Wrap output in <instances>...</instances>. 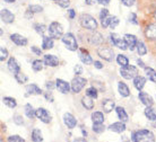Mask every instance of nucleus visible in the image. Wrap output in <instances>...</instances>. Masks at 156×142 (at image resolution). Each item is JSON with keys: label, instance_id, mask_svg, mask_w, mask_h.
Returning <instances> with one entry per match:
<instances>
[{"label": "nucleus", "instance_id": "nucleus-10", "mask_svg": "<svg viewBox=\"0 0 156 142\" xmlns=\"http://www.w3.org/2000/svg\"><path fill=\"white\" fill-rule=\"evenodd\" d=\"M0 17H1V20L6 24H12L14 20H15V15L10 12L8 9H1L0 12Z\"/></svg>", "mask_w": 156, "mask_h": 142}, {"label": "nucleus", "instance_id": "nucleus-8", "mask_svg": "<svg viewBox=\"0 0 156 142\" xmlns=\"http://www.w3.org/2000/svg\"><path fill=\"white\" fill-rule=\"evenodd\" d=\"M86 82H87V80H86L85 78H82V77H76L73 79V81H71V90L74 92H76V94H78V92H80V90H82L84 87H85Z\"/></svg>", "mask_w": 156, "mask_h": 142}, {"label": "nucleus", "instance_id": "nucleus-5", "mask_svg": "<svg viewBox=\"0 0 156 142\" xmlns=\"http://www.w3.org/2000/svg\"><path fill=\"white\" fill-rule=\"evenodd\" d=\"M120 74L125 78V79L130 80V79H133L136 76H138V70H137L136 67L128 64V65H126V67H121Z\"/></svg>", "mask_w": 156, "mask_h": 142}, {"label": "nucleus", "instance_id": "nucleus-36", "mask_svg": "<svg viewBox=\"0 0 156 142\" xmlns=\"http://www.w3.org/2000/svg\"><path fill=\"white\" fill-rule=\"evenodd\" d=\"M137 52H138V54L139 55H145V54L147 53V47H146V45H145L144 42H138L137 43Z\"/></svg>", "mask_w": 156, "mask_h": 142}, {"label": "nucleus", "instance_id": "nucleus-9", "mask_svg": "<svg viewBox=\"0 0 156 142\" xmlns=\"http://www.w3.org/2000/svg\"><path fill=\"white\" fill-rule=\"evenodd\" d=\"M35 117H37V119L41 121V122L45 123V124H48V123L51 122V115L50 113L45 109V108L43 107H40L36 109L35 112Z\"/></svg>", "mask_w": 156, "mask_h": 142}, {"label": "nucleus", "instance_id": "nucleus-30", "mask_svg": "<svg viewBox=\"0 0 156 142\" xmlns=\"http://www.w3.org/2000/svg\"><path fill=\"white\" fill-rule=\"evenodd\" d=\"M145 72H146V76L148 78L149 80L153 81V82H156V71L152 68H147V67H145Z\"/></svg>", "mask_w": 156, "mask_h": 142}, {"label": "nucleus", "instance_id": "nucleus-41", "mask_svg": "<svg viewBox=\"0 0 156 142\" xmlns=\"http://www.w3.org/2000/svg\"><path fill=\"white\" fill-rule=\"evenodd\" d=\"M86 95L94 98V99H96L98 98V90L94 88V87H90V88H88L86 90Z\"/></svg>", "mask_w": 156, "mask_h": 142}, {"label": "nucleus", "instance_id": "nucleus-43", "mask_svg": "<svg viewBox=\"0 0 156 142\" xmlns=\"http://www.w3.org/2000/svg\"><path fill=\"white\" fill-rule=\"evenodd\" d=\"M111 19H112V16H108V17H105L104 19H102L101 20L102 27H103V28H108V27H110V23H111Z\"/></svg>", "mask_w": 156, "mask_h": 142}, {"label": "nucleus", "instance_id": "nucleus-46", "mask_svg": "<svg viewBox=\"0 0 156 142\" xmlns=\"http://www.w3.org/2000/svg\"><path fill=\"white\" fill-rule=\"evenodd\" d=\"M57 4H58L61 8H68L69 7V5H70V1H69V0H58Z\"/></svg>", "mask_w": 156, "mask_h": 142}, {"label": "nucleus", "instance_id": "nucleus-34", "mask_svg": "<svg viewBox=\"0 0 156 142\" xmlns=\"http://www.w3.org/2000/svg\"><path fill=\"white\" fill-rule=\"evenodd\" d=\"M32 140H33L34 142L43 141L42 132H41L39 129H34V130H33V132H32Z\"/></svg>", "mask_w": 156, "mask_h": 142}, {"label": "nucleus", "instance_id": "nucleus-27", "mask_svg": "<svg viewBox=\"0 0 156 142\" xmlns=\"http://www.w3.org/2000/svg\"><path fill=\"white\" fill-rule=\"evenodd\" d=\"M145 115L149 121H156V111L154 108H152V106H147L145 109Z\"/></svg>", "mask_w": 156, "mask_h": 142}, {"label": "nucleus", "instance_id": "nucleus-6", "mask_svg": "<svg viewBox=\"0 0 156 142\" xmlns=\"http://www.w3.org/2000/svg\"><path fill=\"white\" fill-rule=\"evenodd\" d=\"M98 54L103 60H105L108 62H112L114 59V52L112 51V49H110L108 46H101V47H98Z\"/></svg>", "mask_w": 156, "mask_h": 142}, {"label": "nucleus", "instance_id": "nucleus-62", "mask_svg": "<svg viewBox=\"0 0 156 142\" xmlns=\"http://www.w3.org/2000/svg\"><path fill=\"white\" fill-rule=\"evenodd\" d=\"M154 16H155V17H156V10H155V12H154Z\"/></svg>", "mask_w": 156, "mask_h": 142}, {"label": "nucleus", "instance_id": "nucleus-26", "mask_svg": "<svg viewBox=\"0 0 156 142\" xmlns=\"http://www.w3.org/2000/svg\"><path fill=\"white\" fill-rule=\"evenodd\" d=\"M94 98H92V97L87 96L86 95L85 97H83L82 98V104L83 106L86 108V109H92V108L94 107Z\"/></svg>", "mask_w": 156, "mask_h": 142}, {"label": "nucleus", "instance_id": "nucleus-55", "mask_svg": "<svg viewBox=\"0 0 156 142\" xmlns=\"http://www.w3.org/2000/svg\"><path fill=\"white\" fill-rule=\"evenodd\" d=\"M100 5H103V6H106V5L110 4V0H96Z\"/></svg>", "mask_w": 156, "mask_h": 142}, {"label": "nucleus", "instance_id": "nucleus-4", "mask_svg": "<svg viewBox=\"0 0 156 142\" xmlns=\"http://www.w3.org/2000/svg\"><path fill=\"white\" fill-rule=\"evenodd\" d=\"M49 33L51 37L53 39H61L63 35V28L61 24H59L58 22H52L49 26Z\"/></svg>", "mask_w": 156, "mask_h": 142}, {"label": "nucleus", "instance_id": "nucleus-59", "mask_svg": "<svg viewBox=\"0 0 156 142\" xmlns=\"http://www.w3.org/2000/svg\"><path fill=\"white\" fill-rule=\"evenodd\" d=\"M137 62H138V64L140 65L141 68H145V64H144V63H143V62H141V61H139V60H138V61H137Z\"/></svg>", "mask_w": 156, "mask_h": 142}, {"label": "nucleus", "instance_id": "nucleus-37", "mask_svg": "<svg viewBox=\"0 0 156 142\" xmlns=\"http://www.w3.org/2000/svg\"><path fill=\"white\" fill-rule=\"evenodd\" d=\"M15 78H16V80H17L18 84H25V82H27V80H28L27 76H26L25 73L20 72V71L18 73H16Z\"/></svg>", "mask_w": 156, "mask_h": 142}, {"label": "nucleus", "instance_id": "nucleus-57", "mask_svg": "<svg viewBox=\"0 0 156 142\" xmlns=\"http://www.w3.org/2000/svg\"><path fill=\"white\" fill-rule=\"evenodd\" d=\"M45 87H47L48 89H50V90H51V89L53 88V84H52L51 81H48L47 84H45Z\"/></svg>", "mask_w": 156, "mask_h": 142}, {"label": "nucleus", "instance_id": "nucleus-56", "mask_svg": "<svg viewBox=\"0 0 156 142\" xmlns=\"http://www.w3.org/2000/svg\"><path fill=\"white\" fill-rule=\"evenodd\" d=\"M94 65H95V68H98V69H102V68H103V64H102L100 61H94Z\"/></svg>", "mask_w": 156, "mask_h": 142}, {"label": "nucleus", "instance_id": "nucleus-38", "mask_svg": "<svg viewBox=\"0 0 156 142\" xmlns=\"http://www.w3.org/2000/svg\"><path fill=\"white\" fill-rule=\"evenodd\" d=\"M117 62L120 67H126V65L129 64L128 58H127L126 55H122V54H120V55H118L117 57Z\"/></svg>", "mask_w": 156, "mask_h": 142}, {"label": "nucleus", "instance_id": "nucleus-2", "mask_svg": "<svg viewBox=\"0 0 156 142\" xmlns=\"http://www.w3.org/2000/svg\"><path fill=\"white\" fill-rule=\"evenodd\" d=\"M80 24L84 28L90 29V31H95L98 28V22L95 20L93 16L88 15V14H83L80 16Z\"/></svg>", "mask_w": 156, "mask_h": 142}, {"label": "nucleus", "instance_id": "nucleus-15", "mask_svg": "<svg viewBox=\"0 0 156 142\" xmlns=\"http://www.w3.org/2000/svg\"><path fill=\"white\" fill-rule=\"evenodd\" d=\"M138 98H139V100L144 104L145 106H153V104H154L152 97L149 96L147 92H141V90L139 92V94H138Z\"/></svg>", "mask_w": 156, "mask_h": 142}, {"label": "nucleus", "instance_id": "nucleus-50", "mask_svg": "<svg viewBox=\"0 0 156 142\" xmlns=\"http://www.w3.org/2000/svg\"><path fill=\"white\" fill-rule=\"evenodd\" d=\"M14 122L16 123V124H18V125H22L23 124V117L20 115H15V117H14Z\"/></svg>", "mask_w": 156, "mask_h": 142}, {"label": "nucleus", "instance_id": "nucleus-63", "mask_svg": "<svg viewBox=\"0 0 156 142\" xmlns=\"http://www.w3.org/2000/svg\"><path fill=\"white\" fill-rule=\"evenodd\" d=\"M53 1H58V0H53Z\"/></svg>", "mask_w": 156, "mask_h": 142}, {"label": "nucleus", "instance_id": "nucleus-18", "mask_svg": "<svg viewBox=\"0 0 156 142\" xmlns=\"http://www.w3.org/2000/svg\"><path fill=\"white\" fill-rule=\"evenodd\" d=\"M43 61H44V64L49 65V67H57L59 64L58 58L55 55H53V54H47V55H44Z\"/></svg>", "mask_w": 156, "mask_h": 142}, {"label": "nucleus", "instance_id": "nucleus-47", "mask_svg": "<svg viewBox=\"0 0 156 142\" xmlns=\"http://www.w3.org/2000/svg\"><path fill=\"white\" fill-rule=\"evenodd\" d=\"M118 24H119V19H118V17L112 16V19H111V23H110V28H111V29L115 28V27L118 26Z\"/></svg>", "mask_w": 156, "mask_h": 142}, {"label": "nucleus", "instance_id": "nucleus-17", "mask_svg": "<svg viewBox=\"0 0 156 142\" xmlns=\"http://www.w3.org/2000/svg\"><path fill=\"white\" fill-rule=\"evenodd\" d=\"M145 35L149 40H156V23L149 24L145 29Z\"/></svg>", "mask_w": 156, "mask_h": 142}, {"label": "nucleus", "instance_id": "nucleus-40", "mask_svg": "<svg viewBox=\"0 0 156 142\" xmlns=\"http://www.w3.org/2000/svg\"><path fill=\"white\" fill-rule=\"evenodd\" d=\"M34 28H35V31L37 32L40 35H42V36H44V35H45V32L48 31L47 26L43 25V24H36L35 26H34Z\"/></svg>", "mask_w": 156, "mask_h": 142}, {"label": "nucleus", "instance_id": "nucleus-33", "mask_svg": "<svg viewBox=\"0 0 156 142\" xmlns=\"http://www.w3.org/2000/svg\"><path fill=\"white\" fill-rule=\"evenodd\" d=\"M35 109L33 108L31 104H26L25 105V115L27 116L28 119H33L35 116Z\"/></svg>", "mask_w": 156, "mask_h": 142}, {"label": "nucleus", "instance_id": "nucleus-29", "mask_svg": "<svg viewBox=\"0 0 156 142\" xmlns=\"http://www.w3.org/2000/svg\"><path fill=\"white\" fill-rule=\"evenodd\" d=\"M2 103L8 106L9 108H15L17 106V102H16L15 98H12V97H4L2 98Z\"/></svg>", "mask_w": 156, "mask_h": 142}, {"label": "nucleus", "instance_id": "nucleus-12", "mask_svg": "<svg viewBox=\"0 0 156 142\" xmlns=\"http://www.w3.org/2000/svg\"><path fill=\"white\" fill-rule=\"evenodd\" d=\"M55 87L58 89L60 92H62V94H68L69 90H70L71 86L67 81L62 80V79H57L55 81Z\"/></svg>", "mask_w": 156, "mask_h": 142}, {"label": "nucleus", "instance_id": "nucleus-14", "mask_svg": "<svg viewBox=\"0 0 156 142\" xmlns=\"http://www.w3.org/2000/svg\"><path fill=\"white\" fill-rule=\"evenodd\" d=\"M63 122L65 124L67 125L68 129H74L76 126V124H77V121L75 119V116L70 113H66L65 115H63Z\"/></svg>", "mask_w": 156, "mask_h": 142}, {"label": "nucleus", "instance_id": "nucleus-20", "mask_svg": "<svg viewBox=\"0 0 156 142\" xmlns=\"http://www.w3.org/2000/svg\"><path fill=\"white\" fill-rule=\"evenodd\" d=\"M145 84H146V78L141 77V76H136L133 78V86L138 92H140L141 89L144 88Z\"/></svg>", "mask_w": 156, "mask_h": 142}, {"label": "nucleus", "instance_id": "nucleus-35", "mask_svg": "<svg viewBox=\"0 0 156 142\" xmlns=\"http://www.w3.org/2000/svg\"><path fill=\"white\" fill-rule=\"evenodd\" d=\"M43 64H44V61H41V60H34L33 63H32V69L34 70L35 72H39L43 69Z\"/></svg>", "mask_w": 156, "mask_h": 142}, {"label": "nucleus", "instance_id": "nucleus-19", "mask_svg": "<svg viewBox=\"0 0 156 142\" xmlns=\"http://www.w3.org/2000/svg\"><path fill=\"white\" fill-rule=\"evenodd\" d=\"M109 130L110 131H113L115 133H121V132H123L126 130V124L125 122H115V123H112L111 125L109 126Z\"/></svg>", "mask_w": 156, "mask_h": 142}, {"label": "nucleus", "instance_id": "nucleus-42", "mask_svg": "<svg viewBox=\"0 0 156 142\" xmlns=\"http://www.w3.org/2000/svg\"><path fill=\"white\" fill-rule=\"evenodd\" d=\"M8 58V51L6 47H4V46H1L0 47V61L4 62L5 60H7Z\"/></svg>", "mask_w": 156, "mask_h": 142}, {"label": "nucleus", "instance_id": "nucleus-52", "mask_svg": "<svg viewBox=\"0 0 156 142\" xmlns=\"http://www.w3.org/2000/svg\"><path fill=\"white\" fill-rule=\"evenodd\" d=\"M75 70V74H80L83 72V68L80 64H76V67L74 68Z\"/></svg>", "mask_w": 156, "mask_h": 142}, {"label": "nucleus", "instance_id": "nucleus-60", "mask_svg": "<svg viewBox=\"0 0 156 142\" xmlns=\"http://www.w3.org/2000/svg\"><path fill=\"white\" fill-rule=\"evenodd\" d=\"M5 2H8V4H12V2H15V0H4Z\"/></svg>", "mask_w": 156, "mask_h": 142}, {"label": "nucleus", "instance_id": "nucleus-48", "mask_svg": "<svg viewBox=\"0 0 156 142\" xmlns=\"http://www.w3.org/2000/svg\"><path fill=\"white\" fill-rule=\"evenodd\" d=\"M129 22H130V23H133V25H137V24H138V20H137V15H136V14L131 12V14L129 15Z\"/></svg>", "mask_w": 156, "mask_h": 142}, {"label": "nucleus", "instance_id": "nucleus-45", "mask_svg": "<svg viewBox=\"0 0 156 142\" xmlns=\"http://www.w3.org/2000/svg\"><path fill=\"white\" fill-rule=\"evenodd\" d=\"M8 141L9 142H24V139L20 135H12V137H9L8 138Z\"/></svg>", "mask_w": 156, "mask_h": 142}, {"label": "nucleus", "instance_id": "nucleus-25", "mask_svg": "<svg viewBox=\"0 0 156 142\" xmlns=\"http://www.w3.org/2000/svg\"><path fill=\"white\" fill-rule=\"evenodd\" d=\"M118 90L122 97H128L130 95V90H129L128 86L125 82H119L118 84Z\"/></svg>", "mask_w": 156, "mask_h": 142}, {"label": "nucleus", "instance_id": "nucleus-23", "mask_svg": "<svg viewBox=\"0 0 156 142\" xmlns=\"http://www.w3.org/2000/svg\"><path fill=\"white\" fill-rule=\"evenodd\" d=\"M79 59H80V61H82L84 64L90 65V64H92V63H94L92 57H90L86 51H82V52L79 53Z\"/></svg>", "mask_w": 156, "mask_h": 142}, {"label": "nucleus", "instance_id": "nucleus-1", "mask_svg": "<svg viewBox=\"0 0 156 142\" xmlns=\"http://www.w3.org/2000/svg\"><path fill=\"white\" fill-rule=\"evenodd\" d=\"M131 140L136 142H151L155 140V137L148 130H139L133 132V135H131Z\"/></svg>", "mask_w": 156, "mask_h": 142}, {"label": "nucleus", "instance_id": "nucleus-11", "mask_svg": "<svg viewBox=\"0 0 156 142\" xmlns=\"http://www.w3.org/2000/svg\"><path fill=\"white\" fill-rule=\"evenodd\" d=\"M10 40H12V43H15L16 45H18V46H25V45H27V43H28L26 37L22 36L20 34H17V33H14V34L10 35Z\"/></svg>", "mask_w": 156, "mask_h": 142}, {"label": "nucleus", "instance_id": "nucleus-3", "mask_svg": "<svg viewBox=\"0 0 156 142\" xmlns=\"http://www.w3.org/2000/svg\"><path fill=\"white\" fill-rule=\"evenodd\" d=\"M61 41H62V43L66 45V47L69 51H76L78 49V44H77V41H76V37H75L71 33L63 34L62 37H61Z\"/></svg>", "mask_w": 156, "mask_h": 142}, {"label": "nucleus", "instance_id": "nucleus-24", "mask_svg": "<svg viewBox=\"0 0 156 142\" xmlns=\"http://www.w3.org/2000/svg\"><path fill=\"white\" fill-rule=\"evenodd\" d=\"M53 47V37H49V36H43L42 41V49L43 50H50Z\"/></svg>", "mask_w": 156, "mask_h": 142}, {"label": "nucleus", "instance_id": "nucleus-22", "mask_svg": "<svg viewBox=\"0 0 156 142\" xmlns=\"http://www.w3.org/2000/svg\"><path fill=\"white\" fill-rule=\"evenodd\" d=\"M26 92H27V95H41L42 94V90L40 87H37L35 84H31L26 86Z\"/></svg>", "mask_w": 156, "mask_h": 142}, {"label": "nucleus", "instance_id": "nucleus-61", "mask_svg": "<svg viewBox=\"0 0 156 142\" xmlns=\"http://www.w3.org/2000/svg\"><path fill=\"white\" fill-rule=\"evenodd\" d=\"M85 1H86V4H87V5H92V4H93V2H92L93 0H85Z\"/></svg>", "mask_w": 156, "mask_h": 142}, {"label": "nucleus", "instance_id": "nucleus-44", "mask_svg": "<svg viewBox=\"0 0 156 142\" xmlns=\"http://www.w3.org/2000/svg\"><path fill=\"white\" fill-rule=\"evenodd\" d=\"M28 9H30L32 12H43V7H41V6H39V5H32V6H30V8H28Z\"/></svg>", "mask_w": 156, "mask_h": 142}, {"label": "nucleus", "instance_id": "nucleus-31", "mask_svg": "<svg viewBox=\"0 0 156 142\" xmlns=\"http://www.w3.org/2000/svg\"><path fill=\"white\" fill-rule=\"evenodd\" d=\"M92 121L93 123H103L104 122V115L101 112H94L92 114Z\"/></svg>", "mask_w": 156, "mask_h": 142}, {"label": "nucleus", "instance_id": "nucleus-7", "mask_svg": "<svg viewBox=\"0 0 156 142\" xmlns=\"http://www.w3.org/2000/svg\"><path fill=\"white\" fill-rule=\"evenodd\" d=\"M110 41H111V43L114 46H117V47H119L121 50L125 51L128 49V45H127L125 39H121L120 36L118 34H115V33H112V34L110 35Z\"/></svg>", "mask_w": 156, "mask_h": 142}, {"label": "nucleus", "instance_id": "nucleus-28", "mask_svg": "<svg viewBox=\"0 0 156 142\" xmlns=\"http://www.w3.org/2000/svg\"><path fill=\"white\" fill-rule=\"evenodd\" d=\"M115 111H117V114H118V117L120 119V121H122V122H128V114L126 113L125 108L123 107H117L115 108Z\"/></svg>", "mask_w": 156, "mask_h": 142}, {"label": "nucleus", "instance_id": "nucleus-53", "mask_svg": "<svg viewBox=\"0 0 156 142\" xmlns=\"http://www.w3.org/2000/svg\"><path fill=\"white\" fill-rule=\"evenodd\" d=\"M31 50H32V52H34L36 55H41V54H42V51L40 50V49H37L36 46H32Z\"/></svg>", "mask_w": 156, "mask_h": 142}, {"label": "nucleus", "instance_id": "nucleus-39", "mask_svg": "<svg viewBox=\"0 0 156 142\" xmlns=\"http://www.w3.org/2000/svg\"><path fill=\"white\" fill-rule=\"evenodd\" d=\"M92 129H93L95 133H102L105 130V126H104L103 123H93V127Z\"/></svg>", "mask_w": 156, "mask_h": 142}, {"label": "nucleus", "instance_id": "nucleus-13", "mask_svg": "<svg viewBox=\"0 0 156 142\" xmlns=\"http://www.w3.org/2000/svg\"><path fill=\"white\" fill-rule=\"evenodd\" d=\"M123 39H125L126 43H127V45H128V49H129V50H130V51H133L135 49H136L138 41H137V39H136V36H135V35L126 34Z\"/></svg>", "mask_w": 156, "mask_h": 142}, {"label": "nucleus", "instance_id": "nucleus-58", "mask_svg": "<svg viewBox=\"0 0 156 142\" xmlns=\"http://www.w3.org/2000/svg\"><path fill=\"white\" fill-rule=\"evenodd\" d=\"M45 98H47V99H50V102H53V98L51 96V94H45Z\"/></svg>", "mask_w": 156, "mask_h": 142}, {"label": "nucleus", "instance_id": "nucleus-21", "mask_svg": "<svg viewBox=\"0 0 156 142\" xmlns=\"http://www.w3.org/2000/svg\"><path fill=\"white\" fill-rule=\"evenodd\" d=\"M102 107H103V111L105 113H110L112 109H114L115 103L112 99H104L102 102Z\"/></svg>", "mask_w": 156, "mask_h": 142}, {"label": "nucleus", "instance_id": "nucleus-32", "mask_svg": "<svg viewBox=\"0 0 156 142\" xmlns=\"http://www.w3.org/2000/svg\"><path fill=\"white\" fill-rule=\"evenodd\" d=\"M90 43H93L95 45H100L102 42H103V37H102V35L100 33H94L92 36H90Z\"/></svg>", "mask_w": 156, "mask_h": 142}, {"label": "nucleus", "instance_id": "nucleus-54", "mask_svg": "<svg viewBox=\"0 0 156 142\" xmlns=\"http://www.w3.org/2000/svg\"><path fill=\"white\" fill-rule=\"evenodd\" d=\"M68 12H69V17H70V19H74L75 16H76V12H75L74 9H69Z\"/></svg>", "mask_w": 156, "mask_h": 142}, {"label": "nucleus", "instance_id": "nucleus-16", "mask_svg": "<svg viewBox=\"0 0 156 142\" xmlns=\"http://www.w3.org/2000/svg\"><path fill=\"white\" fill-rule=\"evenodd\" d=\"M7 67H8V70L12 73H14V74H16V73H18L20 71V67L18 64V62L16 61L15 58H10L8 60Z\"/></svg>", "mask_w": 156, "mask_h": 142}, {"label": "nucleus", "instance_id": "nucleus-49", "mask_svg": "<svg viewBox=\"0 0 156 142\" xmlns=\"http://www.w3.org/2000/svg\"><path fill=\"white\" fill-rule=\"evenodd\" d=\"M108 16H109V10H108V9H105V8H104V9H102L101 10V12H100V19H104V18H105V17H108Z\"/></svg>", "mask_w": 156, "mask_h": 142}, {"label": "nucleus", "instance_id": "nucleus-51", "mask_svg": "<svg viewBox=\"0 0 156 142\" xmlns=\"http://www.w3.org/2000/svg\"><path fill=\"white\" fill-rule=\"evenodd\" d=\"M121 1H122V4L125 5V6H127V7H131V6L135 4L136 0H121Z\"/></svg>", "mask_w": 156, "mask_h": 142}]
</instances>
